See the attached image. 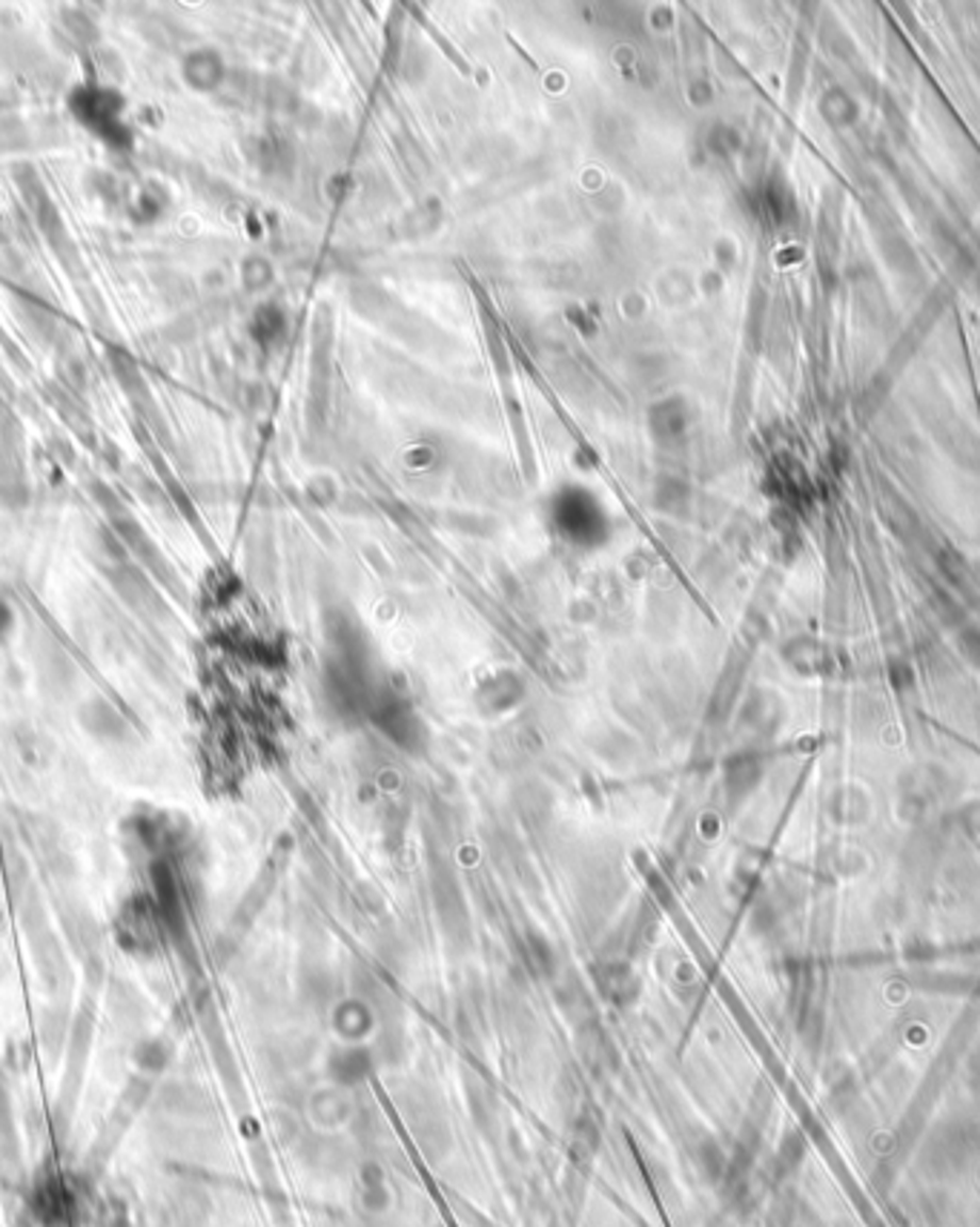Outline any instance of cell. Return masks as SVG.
I'll return each instance as SVG.
<instances>
[{
	"label": "cell",
	"instance_id": "1",
	"mask_svg": "<svg viewBox=\"0 0 980 1227\" xmlns=\"http://www.w3.org/2000/svg\"><path fill=\"white\" fill-rule=\"evenodd\" d=\"M78 717H81V725H84L86 732L93 737H98V740H107V743H124V737H127V723H124V717H120L107 700L98 698L89 700V703L81 706Z\"/></svg>",
	"mask_w": 980,
	"mask_h": 1227
},
{
	"label": "cell",
	"instance_id": "2",
	"mask_svg": "<svg viewBox=\"0 0 980 1227\" xmlns=\"http://www.w3.org/2000/svg\"><path fill=\"white\" fill-rule=\"evenodd\" d=\"M156 923L158 920H152V912H149L147 903L144 901L127 903V906H124V910H120V915H118L120 944H127V947H135V949L149 947V940H152V935H156Z\"/></svg>",
	"mask_w": 980,
	"mask_h": 1227
},
{
	"label": "cell",
	"instance_id": "3",
	"mask_svg": "<svg viewBox=\"0 0 980 1227\" xmlns=\"http://www.w3.org/2000/svg\"><path fill=\"white\" fill-rule=\"evenodd\" d=\"M10 628H12V614H10V608H6V605L0 603V640L6 637V632H10Z\"/></svg>",
	"mask_w": 980,
	"mask_h": 1227
}]
</instances>
